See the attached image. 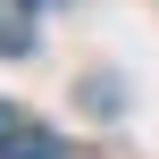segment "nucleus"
Listing matches in <instances>:
<instances>
[{"mask_svg": "<svg viewBox=\"0 0 159 159\" xmlns=\"http://www.w3.org/2000/svg\"><path fill=\"white\" fill-rule=\"evenodd\" d=\"M34 50V17L25 8H0V59H25Z\"/></svg>", "mask_w": 159, "mask_h": 159, "instance_id": "nucleus-2", "label": "nucleus"}, {"mask_svg": "<svg viewBox=\"0 0 159 159\" xmlns=\"http://www.w3.org/2000/svg\"><path fill=\"white\" fill-rule=\"evenodd\" d=\"M17 126H25V117H17V109H8V101H0V143H8V134H17Z\"/></svg>", "mask_w": 159, "mask_h": 159, "instance_id": "nucleus-3", "label": "nucleus"}, {"mask_svg": "<svg viewBox=\"0 0 159 159\" xmlns=\"http://www.w3.org/2000/svg\"><path fill=\"white\" fill-rule=\"evenodd\" d=\"M0 159H67V143H59L50 126H17V134L0 143Z\"/></svg>", "mask_w": 159, "mask_h": 159, "instance_id": "nucleus-1", "label": "nucleus"}, {"mask_svg": "<svg viewBox=\"0 0 159 159\" xmlns=\"http://www.w3.org/2000/svg\"><path fill=\"white\" fill-rule=\"evenodd\" d=\"M34 8H59V0H34Z\"/></svg>", "mask_w": 159, "mask_h": 159, "instance_id": "nucleus-4", "label": "nucleus"}]
</instances>
